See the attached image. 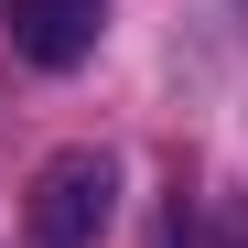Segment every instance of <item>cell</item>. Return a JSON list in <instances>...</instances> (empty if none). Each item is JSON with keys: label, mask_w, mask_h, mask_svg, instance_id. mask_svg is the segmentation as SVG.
I'll return each mask as SVG.
<instances>
[{"label": "cell", "mask_w": 248, "mask_h": 248, "mask_svg": "<svg viewBox=\"0 0 248 248\" xmlns=\"http://www.w3.org/2000/svg\"><path fill=\"white\" fill-rule=\"evenodd\" d=\"M108 216H119V162L87 151V140L54 151L44 173H32V194H22V237L32 248H97Z\"/></svg>", "instance_id": "cell-1"}, {"label": "cell", "mask_w": 248, "mask_h": 248, "mask_svg": "<svg viewBox=\"0 0 248 248\" xmlns=\"http://www.w3.org/2000/svg\"><path fill=\"white\" fill-rule=\"evenodd\" d=\"M97 11H108V0H0V32H11L22 65L65 76V65L97 54Z\"/></svg>", "instance_id": "cell-2"}]
</instances>
